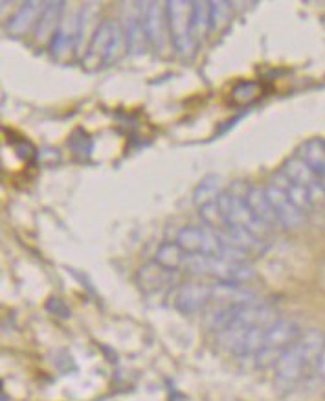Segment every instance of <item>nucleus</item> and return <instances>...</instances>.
<instances>
[{
	"label": "nucleus",
	"instance_id": "obj_1",
	"mask_svg": "<svg viewBox=\"0 0 325 401\" xmlns=\"http://www.w3.org/2000/svg\"><path fill=\"white\" fill-rule=\"evenodd\" d=\"M325 351V335L320 330H309L301 333L300 339L281 353L274 366V386L280 394H289L303 379L309 365Z\"/></svg>",
	"mask_w": 325,
	"mask_h": 401
},
{
	"label": "nucleus",
	"instance_id": "obj_2",
	"mask_svg": "<svg viewBox=\"0 0 325 401\" xmlns=\"http://www.w3.org/2000/svg\"><path fill=\"white\" fill-rule=\"evenodd\" d=\"M123 39H126V30L116 20H103L96 28L89 50L83 57L85 71L94 72L110 65L120 52Z\"/></svg>",
	"mask_w": 325,
	"mask_h": 401
},
{
	"label": "nucleus",
	"instance_id": "obj_3",
	"mask_svg": "<svg viewBox=\"0 0 325 401\" xmlns=\"http://www.w3.org/2000/svg\"><path fill=\"white\" fill-rule=\"evenodd\" d=\"M300 326H298L296 322L287 321V319H278V321L266 330L263 348L254 356L255 366H259V368L275 366V363L280 361L281 353L289 347H292V344L300 339Z\"/></svg>",
	"mask_w": 325,
	"mask_h": 401
},
{
	"label": "nucleus",
	"instance_id": "obj_4",
	"mask_svg": "<svg viewBox=\"0 0 325 401\" xmlns=\"http://www.w3.org/2000/svg\"><path fill=\"white\" fill-rule=\"evenodd\" d=\"M191 11H193V2H188V0L165 2L167 34L175 50L181 55H190L195 48V41L191 36Z\"/></svg>",
	"mask_w": 325,
	"mask_h": 401
},
{
	"label": "nucleus",
	"instance_id": "obj_5",
	"mask_svg": "<svg viewBox=\"0 0 325 401\" xmlns=\"http://www.w3.org/2000/svg\"><path fill=\"white\" fill-rule=\"evenodd\" d=\"M217 205H219L222 216L226 217V221H228L232 226H237V228L252 232V234L263 238V240L271 234V231H269L265 225H261L259 221L255 219L254 214H252L250 208H248V205H246L245 199H243V196H239V194L220 191L219 197H217Z\"/></svg>",
	"mask_w": 325,
	"mask_h": 401
},
{
	"label": "nucleus",
	"instance_id": "obj_6",
	"mask_svg": "<svg viewBox=\"0 0 325 401\" xmlns=\"http://www.w3.org/2000/svg\"><path fill=\"white\" fill-rule=\"evenodd\" d=\"M266 199L271 203L272 210H274L278 223L281 228L292 231V228H300L307 219L305 212H301L298 206L289 199L285 191L281 190L280 186H275L274 182H269L265 186Z\"/></svg>",
	"mask_w": 325,
	"mask_h": 401
},
{
	"label": "nucleus",
	"instance_id": "obj_7",
	"mask_svg": "<svg viewBox=\"0 0 325 401\" xmlns=\"http://www.w3.org/2000/svg\"><path fill=\"white\" fill-rule=\"evenodd\" d=\"M281 173L287 175L290 181H294L296 184L303 186L307 191H309L310 196H312V200H315V205H320L325 200V186L322 184V181L318 177L315 175V171L310 170L309 166L305 162L298 159V156H290L283 162L281 166Z\"/></svg>",
	"mask_w": 325,
	"mask_h": 401
},
{
	"label": "nucleus",
	"instance_id": "obj_8",
	"mask_svg": "<svg viewBox=\"0 0 325 401\" xmlns=\"http://www.w3.org/2000/svg\"><path fill=\"white\" fill-rule=\"evenodd\" d=\"M213 300V286L208 284H184L175 296L176 309L184 315H193L204 309Z\"/></svg>",
	"mask_w": 325,
	"mask_h": 401
},
{
	"label": "nucleus",
	"instance_id": "obj_9",
	"mask_svg": "<svg viewBox=\"0 0 325 401\" xmlns=\"http://www.w3.org/2000/svg\"><path fill=\"white\" fill-rule=\"evenodd\" d=\"M176 280V272L171 269H165L160 263L151 261L145 263L140 271L136 272V284L144 293H158L164 291L165 287H169Z\"/></svg>",
	"mask_w": 325,
	"mask_h": 401
},
{
	"label": "nucleus",
	"instance_id": "obj_10",
	"mask_svg": "<svg viewBox=\"0 0 325 401\" xmlns=\"http://www.w3.org/2000/svg\"><path fill=\"white\" fill-rule=\"evenodd\" d=\"M241 196H243V199H245V203L248 205L250 212L254 214L255 219L259 221L261 225H265L271 232L280 226L271 203L266 199L265 188H261V186H246L245 194H241Z\"/></svg>",
	"mask_w": 325,
	"mask_h": 401
},
{
	"label": "nucleus",
	"instance_id": "obj_11",
	"mask_svg": "<svg viewBox=\"0 0 325 401\" xmlns=\"http://www.w3.org/2000/svg\"><path fill=\"white\" fill-rule=\"evenodd\" d=\"M144 28L147 34V41L155 50H162L164 48V39H165V8H162L160 2H149L145 8L144 13Z\"/></svg>",
	"mask_w": 325,
	"mask_h": 401
},
{
	"label": "nucleus",
	"instance_id": "obj_12",
	"mask_svg": "<svg viewBox=\"0 0 325 401\" xmlns=\"http://www.w3.org/2000/svg\"><path fill=\"white\" fill-rule=\"evenodd\" d=\"M81 31H83V19H81V17H75L68 24L61 26L50 43L52 55L63 57L66 52L77 48V46H80Z\"/></svg>",
	"mask_w": 325,
	"mask_h": 401
},
{
	"label": "nucleus",
	"instance_id": "obj_13",
	"mask_svg": "<svg viewBox=\"0 0 325 401\" xmlns=\"http://www.w3.org/2000/svg\"><path fill=\"white\" fill-rule=\"evenodd\" d=\"M63 11H65V2H46L45 10L40 13L39 20L36 24V39L45 43L48 39H54V36L57 34V30L61 28V17H63Z\"/></svg>",
	"mask_w": 325,
	"mask_h": 401
},
{
	"label": "nucleus",
	"instance_id": "obj_14",
	"mask_svg": "<svg viewBox=\"0 0 325 401\" xmlns=\"http://www.w3.org/2000/svg\"><path fill=\"white\" fill-rule=\"evenodd\" d=\"M45 6L46 2H33V0L24 2L8 22V31L13 34V36H24L31 26L37 24Z\"/></svg>",
	"mask_w": 325,
	"mask_h": 401
},
{
	"label": "nucleus",
	"instance_id": "obj_15",
	"mask_svg": "<svg viewBox=\"0 0 325 401\" xmlns=\"http://www.w3.org/2000/svg\"><path fill=\"white\" fill-rule=\"evenodd\" d=\"M296 156L301 159L309 166L310 170L315 171V175L318 177L324 184L325 179V140L324 138H310V140L303 142L298 151H296Z\"/></svg>",
	"mask_w": 325,
	"mask_h": 401
},
{
	"label": "nucleus",
	"instance_id": "obj_16",
	"mask_svg": "<svg viewBox=\"0 0 325 401\" xmlns=\"http://www.w3.org/2000/svg\"><path fill=\"white\" fill-rule=\"evenodd\" d=\"M271 182H274L275 186H280L281 190L285 191L287 196H289V199L294 203L298 208H300L301 212H305V214H309L310 210H315V200H312V196H310L309 191L303 188V186L296 184L294 181H290L289 177L283 175L281 171H278L274 177L271 179Z\"/></svg>",
	"mask_w": 325,
	"mask_h": 401
},
{
	"label": "nucleus",
	"instance_id": "obj_17",
	"mask_svg": "<svg viewBox=\"0 0 325 401\" xmlns=\"http://www.w3.org/2000/svg\"><path fill=\"white\" fill-rule=\"evenodd\" d=\"M211 30V17H210V2L199 0L193 2V11H191V36L195 45L199 41L204 39Z\"/></svg>",
	"mask_w": 325,
	"mask_h": 401
},
{
	"label": "nucleus",
	"instance_id": "obj_18",
	"mask_svg": "<svg viewBox=\"0 0 325 401\" xmlns=\"http://www.w3.org/2000/svg\"><path fill=\"white\" fill-rule=\"evenodd\" d=\"M147 34H145L144 22L138 17H130L126 24V46L130 55L144 54L147 48Z\"/></svg>",
	"mask_w": 325,
	"mask_h": 401
},
{
	"label": "nucleus",
	"instance_id": "obj_19",
	"mask_svg": "<svg viewBox=\"0 0 325 401\" xmlns=\"http://www.w3.org/2000/svg\"><path fill=\"white\" fill-rule=\"evenodd\" d=\"M186 256H188V252L182 251L175 241V243H164V245L158 247V251L155 254V261L160 263L162 267H165V269L179 272L184 271Z\"/></svg>",
	"mask_w": 325,
	"mask_h": 401
},
{
	"label": "nucleus",
	"instance_id": "obj_20",
	"mask_svg": "<svg viewBox=\"0 0 325 401\" xmlns=\"http://www.w3.org/2000/svg\"><path fill=\"white\" fill-rule=\"evenodd\" d=\"M219 188H220L219 177H216V175L206 177L204 181L200 182V184L195 188V194H193V203H195V205L200 208V206L206 205V203L216 200L220 194Z\"/></svg>",
	"mask_w": 325,
	"mask_h": 401
},
{
	"label": "nucleus",
	"instance_id": "obj_21",
	"mask_svg": "<svg viewBox=\"0 0 325 401\" xmlns=\"http://www.w3.org/2000/svg\"><path fill=\"white\" fill-rule=\"evenodd\" d=\"M261 87L259 83H255V81H243L239 85L235 87L234 92H232V100L235 103H250L254 101L257 96H259Z\"/></svg>",
	"mask_w": 325,
	"mask_h": 401
},
{
	"label": "nucleus",
	"instance_id": "obj_22",
	"mask_svg": "<svg viewBox=\"0 0 325 401\" xmlns=\"http://www.w3.org/2000/svg\"><path fill=\"white\" fill-rule=\"evenodd\" d=\"M232 11V2H210V17H211V30H217L225 24Z\"/></svg>",
	"mask_w": 325,
	"mask_h": 401
},
{
	"label": "nucleus",
	"instance_id": "obj_23",
	"mask_svg": "<svg viewBox=\"0 0 325 401\" xmlns=\"http://www.w3.org/2000/svg\"><path fill=\"white\" fill-rule=\"evenodd\" d=\"M70 146L72 150H74L75 155L85 153V155L89 156L92 151V140L89 138V135H83V131H77V133L70 138Z\"/></svg>",
	"mask_w": 325,
	"mask_h": 401
},
{
	"label": "nucleus",
	"instance_id": "obj_24",
	"mask_svg": "<svg viewBox=\"0 0 325 401\" xmlns=\"http://www.w3.org/2000/svg\"><path fill=\"white\" fill-rule=\"evenodd\" d=\"M315 368H316V372H318V374H320V376L325 379V351L315 361Z\"/></svg>",
	"mask_w": 325,
	"mask_h": 401
}]
</instances>
